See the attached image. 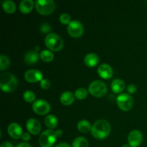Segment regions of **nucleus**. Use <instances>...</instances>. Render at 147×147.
Instances as JSON below:
<instances>
[{"label": "nucleus", "mask_w": 147, "mask_h": 147, "mask_svg": "<svg viewBox=\"0 0 147 147\" xmlns=\"http://www.w3.org/2000/svg\"><path fill=\"white\" fill-rule=\"evenodd\" d=\"M110 132V123L104 119H100V120L97 121L92 126L91 134L96 139H105L109 136Z\"/></svg>", "instance_id": "obj_1"}, {"label": "nucleus", "mask_w": 147, "mask_h": 147, "mask_svg": "<svg viewBox=\"0 0 147 147\" xmlns=\"http://www.w3.org/2000/svg\"><path fill=\"white\" fill-rule=\"evenodd\" d=\"M18 81L15 76L10 73H4L0 76V88L5 92H12L17 88Z\"/></svg>", "instance_id": "obj_2"}, {"label": "nucleus", "mask_w": 147, "mask_h": 147, "mask_svg": "<svg viewBox=\"0 0 147 147\" xmlns=\"http://www.w3.org/2000/svg\"><path fill=\"white\" fill-rule=\"evenodd\" d=\"M46 46L52 51H59L63 47V40L56 33H50L45 39Z\"/></svg>", "instance_id": "obj_3"}, {"label": "nucleus", "mask_w": 147, "mask_h": 147, "mask_svg": "<svg viewBox=\"0 0 147 147\" xmlns=\"http://www.w3.org/2000/svg\"><path fill=\"white\" fill-rule=\"evenodd\" d=\"M57 137L56 131L53 129H47L40 134L39 143L42 147H52L55 143Z\"/></svg>", "instance_id": "obj_4"}, {"label": "nucleus", "mask_w": 147, "mask_h": 147, "mask_svg": "<svg viewBox=\"0 0 147 147\" xmlns=\"http://www.w3.org/2000/svg\"><path fill=\"white\" fill-rule=\"evenodd\" d=\"M34 4L37 11L44 15L51 14L55 9V3L53 0H37Z\"/></svg>", "instance_id": "obj_5"}, {"label": "nucleus", "mask_w": 147, "mask_h": 147, "mask_svg": "<svg viewBox=\"0 0 147 147\" xmlns=\"http://www.w3.org/2000/svg\"><path fill=\"white\" fill-rule=\"evenodd\" d=\"M107 86L101 80H94L89 85L88 91L95 97H102L107 93Z\"/></svg>", "instance_id": "obj_6"}, {"label": "nucleus", "mask_w": 147, "mask_h": 147, "mask_svg": "<svg viewBox=\"0 0 147 147\" xmlns=\"http://www.w3.org/2000/svg\"><path fill=\"white\" fill-rule=\"evenodd\" d=\"M116 102L119 107L125 111L131 110L134 105V100L131 95L126 93H121L116 98Z\"/></svg>", "instance_id": "obj_7"}, {"label": "nucleus", "mask_w": 147, "mask_h": 147, "mask_svg": "<svg viewBox=\"0 0 147 147\" xmlns=\"http://www.w3.org/2000/svg\"><path fill=\"white\" fill-rule=\"evenodd\" d=\"M84 28L80 22L78 20H73L67 24V32L70 36L78 37L83 34Z\"/></svg>", "instance_id": "obj_8"}, {"label": "nucleus", "mask_w": 147, "mask_h": 147, "mask_svg": "<svg viewBox=\"0 0 147 147\" xmlns=\"http://www.w3.org/2000/svg\"><path fill=\"white\" fill-rule=\"evenodd\" d=\"M32 109L39 115H45L50 111V106L48 102L42 99L35 100L32 104Z\"/></svg>", "instance_id": "obj_9"}, {"label": "nucleus", "mask_w": 147, "mask_h": 147, "mask_svg": "<svg viewBox=\"0 0 147 147\" xmlns=\"http://www.w3.org/2000/svg\"><path fill=\"white\" fill-rule=\"evenodd\" d=\"M143 142V135L139 130H133L128 136V143L131 147H138Z\"/></svg>", "instance_id": "obj_10"}, {"label": "nucleus", "mask_w": 147, "mask_h": 147, "mask_svg": "<svg viewBox=\"0 0 147 147\" xmlns=\"http://www.w3.org/2000/svg\"><path fill=\"white\" fill-rule=\"evenodd\" d=\"M24 78L29 83H35L42 80V73L39 70H28L24 73Z\"/></svg>", "instance_id": "obj_11"}, {"label": "nucleus", "mask_w": 147, "mask_h": 147, "mask_svg": "<svg viewBox=\"0 0 147 147\" xmlns=\"http://www.w3.org/2000/svg\"><path fill=\"white\" fill-rule=\"evenodd\" d=\"M26 126H27V131L32 134H38L41 131V124L40 121L33 118L27 120Z\"/></svg>", "instance_id": "obj_12"}, {"label": "nucleus", "mask_w": 147, "mask_h": 147, "mask_svg": "<svg viewBox=\"0 0 147 147\" xmlns=\"http://www.w3.org/2000/svg\"><path fill=\"white\" fill-rule=\"evenodd\" d=\"M98 73L99 76L104 79H109L113 76V69L109 65L106 63L100 64L98 67Z\"/></svg>", "instance_id": "obj_13"}, {"label": "nucleus", "mask_w": 147, "mask_h": 147, "mask_svg": "<svg viewBox=\"0 0 147 147\" xmlns=\"http://www.w3.org/2000/svg\"><path fill=\"white\" fill-rule=\"evenodd\" d=\"M8 133L13 139H19L22 136V129L21 126L17 123H11L8 126Z\"/></svg>", "instance_id": "obj_14"}, {"label": "nucleus", "mask_w": 147, "mask_h": 147, "mask_svg": "<svg viewBox=\"0 0 147 147\" xmlns=\"http://www.w3.org/2000/svg\"><path fill=\"white\" fill-rule=\"evenodd\" d=\"M24 62L28 65H33L37 63L39 54L36 50H30L24 55Z\"/></svg>", "instance_id": "obj_15"}, {"label": "nucleus", "mask_w": 147, "mask_h": 147, "mask_svg": "<svg viewBox=\"0 0 147 147\" xmlns=\"http://www.w3.org/2000/svg\"><path fill=\"white\" fill-rule=\"evenodd\" d=\"M98 62L99 57L96 53H88L84 57L85 64L88 67H94L98 63Z\"/></svg>", "instance_id": "obj_16"}, {"label": "nucleus", "mask_w": 147, "mask_h": 147, "mask_svg": "<svg viewBox=\"0 0 147 147\" xmlns=\"http://www.w3.org/2000/svg\"><path fill=\"white\" fill-rule=\"evenodd\" d=\"M34 7V1L32 0H22L20 3V10L22 13H30Z\"/></svg>", "instance_id": "obj_17"}, {"label": "nucleus", "mask_w": 147, "mask_h": 147, "mask_svg": "<svg viewBox=\"0 0 147 147\" xmlns=\"http://www.w3.org/2000/svg\"><path fill=\"white\" fill-rule=\"evenodd\" d=\"M75 100V96L70 91H65L62 93L60 96V102L63 105H70L73 103Z\"/></svg>", "instance_id": "obj_18"}, {"label": "nucleus", "mask_w": 147, "mask_h": 147, "mask_svg": "<svg viewBox=\"0 0 147 147\" xmlns=\"http://www.w3.org/2000/svg\"><path fill=\"white\" fill-rule=\"evenodd\" d=\"M111 89L114 93H121L125 88V83L121 79H115L111 83Z\"/></svg>", "instance_id": "obj_19"}, {"label": "nucleus", "mask_w": 147, "mask_h": 147, "mask_svg": "<svg viewBox=\"0 0 147 147\" xmlns=\"http://www.w3.org/2000/svg\"><path fill=\"white\" fill-rule=\"evenodd\" d=\"M45 123L50 129H55L57 125V119L54 115H48L45 119Z\"/></svg>", "instance_id": "obj_20"}, {"label": "nucleus", "mask_w": 147, "mask_h": 147, "mask_svg": "<svg viewBox=\"0 0 147 147\" xmlns=\"http://www.w3.org/2000/svg\"><path fill=\"white\" fill-rule=\"evenodd\" d=\"M78 129L82 133H88L91 131L92 126L87 120H81L78 123Z\"/></svg>", "instance_id": "obj_21"}, {"label": "nucleus", "mask_w": 147, "mask_h": 147, "mask_svg": "<svg viewBox=\"0 0 147 147\" xmlns=\"http://www.w3.org/2000/svg\"><path fill=\"white\" fill-rule=\"evenodd\" d=\"M2 7L4 11L7 13H14L16 10V4L11 0H5L3 1Z\"/></svg>", "instance_id": "obj_22"}, {"label": "nucleus", "mask_w": 147, "mask_h": 147, "mask_svg": "<svg viewBox=\"0 0 147 147\" xmlns=\"http://www.w3.org/2000/svg\"><path fill=\"white\" fill-rule=\"evenodd\" d=\"M72 147H88V142L83 136H78L73 140Z\"/></svg>", "instance_id": "obj_23"}, {"label": "nucleus", "mask_w": 147, "mask_h": 147, "mask_svg": "<svg viewBox=\"0 0 147 147\" xmlns=\"http://www.w3.org/2000/svg\"><path fill=\"white\" fill-rule=\"evenodd\" d=\"M40 58L43 61L49 63V62H51L53 60V58H54V55H53V53L50 50H44L42 51H41V53H40Z\"/></svg>", "instance_id": "obj_24"}, {"label": "nucleus", "mask_w": 147, "mask_h": 147, "mask_svg": "<svg viewBox=\"0 0 147 147\" xmlns=\"http://www.w3.org/2000/svg\"><path fill=\"white\" fill-rule=\"evenodd\" d=\"M10 65V60L7 56L4 55H0V70H4L8 68Z\"/></svg>", "instance_id": "obj_25"}, {"label": "nucleus", "mask_w": 147, "mask_h": 147, "mask_svg": "<svg viewBox=\"0 0 147 147\" xmlns=\"http://www.w3.org/2000/svg\"><path fill=\"white\" fill-rule=\"evenodd\" d=\"M88 95V91L84 88H79L75 92V96L79 100H83L86 98Z\"/></svg>", "instance_id": "obj_26"}, {"label": "nucleus", "mask_w": 147, "mask_h": 147, "mask_svg": "<svg viewBox=\"0 0 147 147\" xmlns=\"http://www.w3.org/2000/svg\"><path fill=\"white\" fill-rule=\"evenodd\" d=\"M23 98L28 103H32L35 99V94L31 90H26L23 93Z\"/></svg>", "instance_id": "obj_27"}, {"label": "nucleus", "mask_w": 147, "mask_h": 147, "mask_svg": "<svg viewBox=\"0 0 147 147\" xmlns=\"http://www.w3.org/2000/svg\"><path fill=\"white\" fill-rule=\"evenodd\" d=\"M60 21L61 22V23H63L64 24H69L71 22L70 21V15L68 14H67V13H63L60 16Z\"/></svg>", "instance_id": "obj_28"}, {"label": "nucleus", "mask_w": 147, "mask_h": 147, "mask_svg": "<svg viewBox=\"0 0 147 147\" xmlns=\"http://www.w3.org/2000/svg\"><path fill=\"white\" fill-rule=\"evenodd\" d=\"M40 86L43 89H48L50 87V82L48 79H42L40 81Z\"/></svg>", "instance_id": "obj_29"}, {"label": "nucleus", "mask_w": 147, "mask_h": 147, "mask_svg": "<svg viewBox=\"0 0 147 147\" xmlns=\"http://www.w3.org/2000/svg\"><path fill=\"white\" fill-rule=\"evenodd\" d=\"M40 30H41V31L42 32L46 33L50 31L51 27H50V24H47V23H43V24H42L41 26H40Z\"/></svg>", "instance_id": "obj_30"}, {"label": "nucleus", "mask_w": 147, "mask_h": 147, "mask_svg": "<svg viewBox=\"0 0 147 147\" xmlns=\"http://www.w3.org/2000/svg\"><path fill=\"white\" fill-rule=\"evenodd\" d=\"M136 86L134 84H130L127 86V90L130 93H134L136 91Z\"/></svg>", "instance_id": "obj_31"}, {"label": "nucleus", "mask_w": 147, "mask_h": 147, "mask_svg": "<svg viewBox=\"0 0 147 147\" xmlns=\"http://www.w3.org/2000/svg\"><path fill=\"white\" fill-rule=\"evenodd\" d=\"M22 139L24 141H25V142H27V141H29L30 139V135L29 134V133H27V132H25V133L23 134L22 136Z\"/></svg>", "instance_id": "obj_32"}, {"label": "nucleus", "mask_w": 147, "mask_h": 147, "mask_svg": "<svg viewBox=\"0 0 147 147\" xmlns=\"http://www.w3.org/2000/svg\"><path fill=\"white\" fill-rule=\"evenodd\" d=\"M0 147H14L13 146L12 144L9 142H3L1 144V146Z\"/></svg>", "instance_id": "obj_33"}, {"label": "nucleus", "mask_w": 147, "mask_h": 147, "mask_svg": "<svg viewBox=\"0 0 147 147\" xmlns=\"http://www.w3.org/2000/svg\"><path fill=\"white\" fill-rule=\"evenodd\" d=\"M16 147H32L31 145L30 144L27 143V142H22L20 143L19 144H17Z\"/></svg>", "instance_id": "obj_34"}, {"label": "nucleus", "mask_w": 147, "mask_h": 147, "mask_svg": "<svg viewBox=\"0 0 147 147\" xmlns=\"http://www.w3.org/2000/svg\"><path fill=\"white\" fill-rule=\"evenodd\" d=\"M55 147H71L70 146V145L68 144H67V143H60V144H57L55 146Z\"/></svg>", "instance_id": "obj_35"}, {"label": "nucleus", "mask_w": 147, "mask_h": 147, "mask_svg": "<svg viewBox=\"0 0 147 147\" xmlns=\"http://www.w3.org/2000/svg\"><path fill=\"white\" fill-rule=\"evenodd\" d=\"M56 131V134H57V137H60V136H62V135H63V131L61 130V129H57V131Z\"/></svg>", "instance_id": "obj_36"}, {"label": "nucleus", "mask_w": 147, "mask_h": 147, "mask_svg": "<svg viewBox=\"0 0 147 147\" xmlns=\"http://www.w3.org/2000/svg\"><path fill=\"white\" fill-rule=\"evenodd\" d=\"M121 147H131L129 144H123Z\"/></svg>", "instance_id": "obj_37"}]
</instances>
